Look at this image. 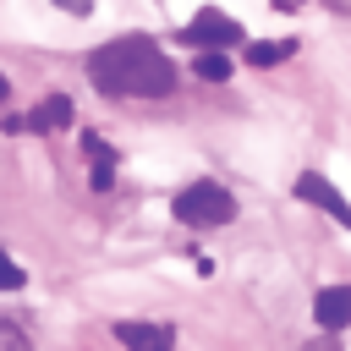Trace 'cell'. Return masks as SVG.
I'll return each instance as SVG.
<instances>
[{
  "label": "cell",
  "instance_id": "5b68a950",
  "mask_svg": "<svg viewBox=\"0 0 351 351\" xmlns=\"http://www.w3.org/2000/svg\"><path fill=\"white\" fill-rule=\"evenodd\" d=\"M313 318H318L324 335H340V329L351 324V285H324V291L313 296Z\"/></svg>",
  "mask_w": 351,
  "mask_h": 351
},
{
  "label": "cell",
  "instance_id": "2e32d148",
  "mask_svg": "<svg viewBox=\"0 0 351 351\" xmlns=\"http://www.w3.org/2000/svg\"><path fill=\"white\" fill-rule=\"evenodd\" d=\"M274 5H280V11H296V5H302V0H274Z\"/></svg>",
  "mask_w": 351,
  "mask_h": 351
},
{
  "label": "cell",
  "instance_id": "8992f818",
  "mask_svg": "<svg viewBox=\"0 0 351 351\" xmlns=\"http://www.w3.org/2000/svg\"><path fill=\"white\" fill-rule=\"evenodd\" d=\"M115 340H121L126 351H170V346H176L170 324H137V318L115 324Z\"/></svg>",
  "mask_w": 351,
  "mask_h": 351
},
{
  "label": "cell",
  "instance_id": "52a82bcc",
  "mask_svg": "<svg viewBox=\"0 0 351 351\" xmlns=\"http://www.w3.org/2000/svg\"><path fill=\"white\" fill-rule=\"evenodd\" d=\"M82 154L93 159V186L110 192V186H115V148H110L99 132H88V137H82Z\"/></svg>",
  "mask_w": 351,
  "mask_h": 351
},
{
  "label": "cell",
  "instance_id": "277c9868",
  "mask_svg": "<svg viewBox=\"0 0 351 351\" xmlns=\"http://www.w3.org/2000/svg\"><path fill=\"white\" fill-rule=\"evenodd\" d=\"M296 197H302V203H313V208H324L329 219L351 225V203L335 192V181H329V176H318V170H302V176H296Z\"/></svg>",
  "mask_w": 351,
  "mask_h": 351
},
{
  "label": "cell",
  "instance_id": "30bf717a",
  "mask_svg": "<svg viewBox=\"0 0 351 351\" xmlns=\"http://www.w3.org/2000/svg\"><path fill=\"white\" fill-rule=\"evenodd\" d=\"M71 121V104H66V93H49V104L33 115V126H66Z\"/></svg>",
  "mask_w": 351,
  "mask_h": 351
},
{
  "label": "cell",
  "instance_id": "3957f363",
  "mask_svg": "<svg viewBox=\"0 0 351 351\" xmlns=\"http://www.w3.org/2000/svg\"><path fill=\"white\" fill-rule=\"evenodd\" d=\"M181 44H192V49H225V44H241V22L225 16L219 5H208V11H197V16L181 27Z\"/></svg>",
  "mask_w": 351,
  "mask_h": 351
},
{
  "label": "cell",
  "instance_id": "4fadbf2b",
  "mask_svg": "<svg viewBox=\"0 0 351 351\" xmlns=\"http://www.w3.org/2000/svg\"><path fill=\"white\" fill-rule=\"evenodd\" d=\"M55 5H60V11H71V16H88V11H93V0H55Z\"/></svg>",
  "mask_w": 351,
  "mask_h": 351
},
{
  "label": "cell",
  "instance_id": "8fae6325",
  "mask_svg": "<svg viewBox=\"0 0 351 351\" xmlns=\"http://www.w3.org/2000/svg\"><path fill=\"white\" fill-rule=\"evenodd\" d=\"M22 285H27V269L11 252H0V291H22Z\"/></svg>",
  "mask_w": 351,
  "mask_h": 351
},
{
  "label": "cell",
  "instance_id": "9a60e30c",
  "mask_svg": "<svg viewBox=\"0 0 351 351\" xmlns=\"http://www.w3.org/2000/svg\"><path fill=\"white\" fill-rule=\"evenodd\" d=\"M5 99H11V82H5V71H0V104H5Z\"/></svg>",
  "mask_w": 351,
  "mask_h": 351
},
{
  "label": "cell",
  "instance_id": "6da1fadb",
  "mask_svg": "<svg viewBox=\"0 0 351 351\" xmlns=\"http://www.w3.org/2000/svg\"><path fill=\"white\" fill-rule=\"evenodd\" d=\"M176 77H181L176 60L148 33L110 38L88 55V82L104 99H165V93H176Z\"/></svg>",
  "mask_w": 351,
  "mask_h": 351
},
{
  "label": "cell",
  "instance_id": "7a4b0ae2",
  "mask_svg": "<svg viewBox=\"0 0 351 351\" xmlns=\"http://www.w3.org/2000/svg\"><path fill=\"white\" fill-rule=\"evenodd\" d=\"M170 214H176L181 225H192V230H214V225H230V219H236V197H230L219 181H192V186L176 192Z\"/></svg>",
  "mask_w": 351,
  "mask_h": 351
},
{
  "label": "cell",
  "instance_id": "7c38bea8",
  "mask_svg": "<svg viewBox=\"0 0 351 351\" xmlns=\"http://www.w3.org/2000/svg\"><path fill=\"white\" fill-rule=\"evenodd\" d=\"M0 351H33V346H27V335H22L11 318H0Z\"/></svg>",
  "mask_w": 351,
  "mask_h": 351
},
{
  "label": "cell",
  "instance_id": "ba28073f",
  "mask_svg": "<svg viewBox=\"0 0 351 351\" xmlns=\"http://www.w3.org/2000/svg\"><path fill=\"white\" fill-rule=\"evenodd\" d=\"M291 49H296V38H258V44H247V66H274Z\"/></svg>",
  "mask_w": 351,
  "mask_h": 351
},
{
  "label": "cell",
  "instance_id": "9c48e42d",
  "mask_svg": "<svg viewBox=\"0 0 351 351\" xmlns=\"http://www.w3.org/2000/svg\"><path fill=\"white\" fill-rule=\"evenodd\" d=\"M197 77L203 82H225L230 77V55L225 49H197Z\"/></svg>",
  "mask_w": 351,
  "mask_h": 351
},
{
  "label": "cell",
  "instance_id": "5bb4252c",
  "mask_svg": "<svg viewBox=\"0 0 351 351\" xmlns=\"http://www.w3.org/2000/svg\"><path fill=\"white\" fill-rule=\"evenodd\" d=\"M302 351H340V340H335V335H324V340H307Z\"/></svg>",
  "mask_w": 351,
  "mask_h": 351
}]
</instances>
